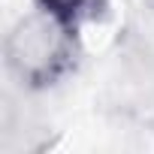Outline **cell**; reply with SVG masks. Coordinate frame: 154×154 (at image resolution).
<instances>
[{"mask_svg":"<svg viewBox=\"0 0 154 154\" xmlns=\"http://www.w3.org/2000/svg\"><path fill=\"white\" fill-rule=\"evenodd\" d=\"M33 6L72 24V27H82L91 21H100L109 9V0H33Z\"/></svg>","mask_w":154,"mask_h":154,"instance_id":"cell-2","label":"cell"},{"mask_svg":"<svg viewBox=\"0 0 154 154\" xmlns=\"http://www.w3.org/2000/svg\"><path fill=\"white\" fill-rule=\"evenodd\" d=\"M6 69L24 91H48L79 63V27L33 6L6 33Z\"/></svg>","mask_w":154,"mask_h":154,"instance_id":"cell-1","label":"cell"}]
</instances>
